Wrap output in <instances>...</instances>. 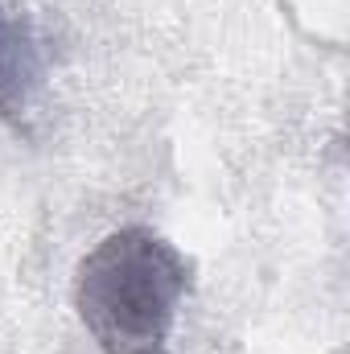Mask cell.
I'll use <instances>...</instances> for the list:
<instances>
[{
    "label": "cell",
    "mask_w": 350,
    "mask_h": 354,
    "mask_svg": "<svg viewBox=\"0 0 350 354\" xmlns=\"http://www.w3.org/2000/svg\"><path fill=\"white\" fill-rule=\"evenodd\" d=\"M194 264L153 227L103 235L75 272V309L103 354H169Z\"/></svg>",
    "instance_id": "cell-1"
},
{
    "label": "cell",
    "mask_w": 350,
    "mask_h": 354,
    "mask_svg": "<svg viewBox=\"0 0 350 354\" xmlns=\"http://www.w3.org/2000/svg\"><path fill=\"white\" fill-rule=\"evenodd\" d=\"M54 75V37L33 0H0V120L29 132Z\"/></svg>",
    "instance_id": "cell-2"
}]
</instances>
